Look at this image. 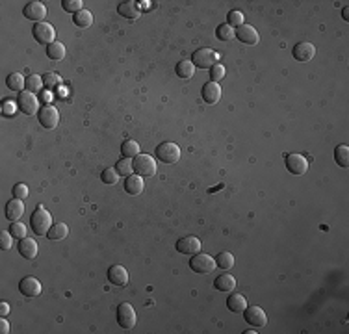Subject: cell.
Returning a JSON list of instances; mask_svg holds the SVG:
<instances>
[{"mask_svg": "<svg viewBox=\"0 0 349 334\" xmlns=\"http://www.w3.org/2000/svg\"><path fill=\"white\" fill-rule=\"evenodd\" d=\"M6 84H8V87H10L12 91H25L26 80L21 73H12L10 76H8Z\"/></svg>", "mask_w": 349, "mask_h": 334, "instance_id": "cell-29", "label": "cell"}, {"mask_svg": "<svg viewBox=\"0 0 349 334\" xmlns=\"http://www.w3.org/2000/svg\"><path fill=\"white\" fill-rule=\"evenodd\" d=\"M10 232H12V236H13V238H17V240L28 238V236H26V232H28L26 225H23V223H19V221H13V223H12V229H10Z\"/></svg>", "mask_w": 349, "mask_h": 334, "instance_id": "cell-40", "label": "cell"}, {"mask_svg": "<svg viewBox=\"0 0 349 334\" xmlns=\"http://www.w3.org/2000/svg\"><path fill=\"white\" fill-rule=\"evenodd\" d=\"M286 169L292 173V175H305L308 171V160L303 156V154H297V152H292L286 156Z\"/></svg>", "mask_w": 349, "mask_h": 334, "instance_id": "cell-11", "label": "cell"}, {"mask_svg": "<svg viewBox=\"0 0 349 334\" xmlns=\"http://www.w3.org/2000/svg\"><path fill=\"white\" fill-rule=\"evenodd\" d=\"M132 165H134V173L140 176H153L156 173V162H154L153 156L149 154H138L134 160H132Z\"/></svg>", "mask_w": 349, "mask_h": 334, "instance_id": "cell-5", "label": "cell"}, {"mask_svg": "<svg viewBox=\"0 0 349 334\" xmlns=\"http://www.w3.org/2000/svg\"><path fill=\"white\" fill-rule=\"evenodd\" d=\"M26 206H25V202H23V199H12L10 202L6 204V217L10 219V221H19V219L23 217V213H25Z\"/></svg>", "mask_w": 349, "mask_h": 334, "instance_id": "cell-18", "label": "cell"}, {"mask_svg": "<svg viewBox=\"0 0 349 334\" xmlns=\"http://www.w3.org/2000/svg\"><path fill=\"white\" fill-rule=\"evenodd\" d=\"M58 84H60V76H58L56 73L43 74V85H45V87H56Z\"/></svg>", "mask_w": 349, "mask_h": 334, "instance_id": "cell-43", "label": "cell"}, {"mask_svg": "<svg viewBox=\"0 0 349 334\" xmlns=\"http://www.w3.org/2000/svg\"><path fill=\"white\" fill-rule=\"evenodd\" d=\"M227 25L232 26V28H240L242 25H245V23H244V13L238 12V10H232V12H228Z\"/></svg>", "mask_w": 349, "mask_h": 334, "instance_id": "cell-36", "label": "cell"}, {"mask_svg": "<svg viewBox=\"0 0 349 334\" xmlns=\"http://www.w3.org/2000/svg\"><path fill=\"white\" fill-rule=\"evenodd\" d=\"M334 160L340 167H347L349 165V147L347 145H338L334 149Z\"/></svg>", "mask_w": 349, "mask_h": 334, "instance_id": "cell-32", "label": "cell"}, {"mask_svg": "<svg viewBox=\"0 0 349 334\" xmlns=\"http://www.w3.org/2000/svg\"><path fill=\"white\" fill-rule=\"evenodd\" d=\"M10 304L6 303V301H2V303H0V316L4 317V316H8V314H10Z\"/></svg>", "mask_w": 349, "mask_h": 334, "instance_id": "cell-46", "label": "cell"}, {"mask_svg": "<svg viewBox=\"0 0 349 334\" xmlns=\"http://www.w3.org/2000/svg\"><path fill=\"white\" fill-rule=\"evenodd\" d=\"M294 58L297 61H310L316 56V47H314L312 43H308V41H301V43H297L294 47Z\"/></svg>", "mask_w": 349, "mask_h": 334, "instance_id": "cell-14", "label": "cell"}, {"mask_svg": "<svg viewBox=\"0 0 349 334\" xmlns=\"http://www.w3.org/2000/svg\"><path fill=\"white\" fill-rule=\"evenodd\" d=\"M41 87H43V76H39V74H30V76L26 78V91L39 93L41 91Z\"/></svg>", "mask_w": 349, "mask_h": 334, "instance_id": "cell-34", "label": "cell"}, {"mask_svg": "<svg viewBox=\"0 0 349 334\" xmlns=\"http://www.w3.org/2000/svg\"><path fill=\"white\" fill-rule=\"evenodd\" d=\"M108 280H110L113 286H127L129 284V271L123 266H111L108 269Z\"/></svg>", "mask_w": 349, "mask_h": 334, "instance_id": "cell-17", "label": "cell"}, {"mask_svg": "<svg viewBox=\"0 0 349 334\" xmlns=\"http://www.w3.org/2000/svg\"><path fill=\"white\" fill-rule=\"evenodd\" d=\"M117 12L119 15L125 19H129V21H136V19H140L141 15V10L138 6V2H121L119 8H117Z\"/></svg>", "mask_w": 349, "mask_h": 334, "instance_id": "cell-20", "label": "cell"}, {"mask_svg": "<svg viewBox=\"0 0 349 334\" xmlns=\"http://www.w3.org/2000/svg\"><path fill=\"white\" fill-rule=\"evenodd\" d=\"M121 152H123V156H125V158H132V160H134L136 156L140 154V145H138V141H134V140L123 141Z\"/></svg>", "mask_w": 349, "mask_h": 334, "instance_id": "cell-30", "label": "cell"}, {"mask_svg": "<svg viewBox=\"0 0 349 334\" xmlns=\"http://www.w3.org/2000/svg\"><path fill=\"white\" fill-rule=\"evenodd\" d=\"M47 56H49V60H52V61H61L65 58V45L60 41H54L52 45L47 47Z\"/></svg>", "mask_w": 349, "mask_h": 334, "instance_id": "cell-26", "label": "cell"}, {"mask_svg": "<svg viewBox=\"0 0 349 334\" xmlns=\"http://www.w3.org/2000/svg\"><path fill=\"white\" fill-rule=\"evenodd\" d=\"M41 93H43V100H45V102H50V98H52V95H50L49 91H41Z\"/></svg>", "mask_w": 349, "mask_h": 334, "instance_id": "cell-48", "label": "cell"}, {"mask_svg": "<svg viewBox=\"0 0 349 334\" xmlns=\"http://www.w3.org/2000/svg\"><path fill=\"white\" fill-rule=\"evenodd\" d=\"M156 156H158L160 162H164V164H177L178 160H180V149L178 145L171 143V141H164V143H160L156 147Z\"/></svg>", "mask_w": 349, "mask_h": 334, "instance_id": "cell-4", "label": "cell"}, {"mask_svg": "<svg viewBox=\"0 0 349 334\" xmlns=\"http://www.w3.org/2000/svg\"><path fill=\"white\" fill-rule=\"evenodd\" d=\"M100 180L104 184H108V186H113V184H117V180H119V175H117L115 169L106 167V169L102 171V175H100Z\"/></svg>", "mask_w": 349, "mask_h": 334, "instance_id": "cell-38", "label": "cell"}, {"mask_svg": "<svg viewBox=\"0 0 349 334\" xmlns=\"http://www.w3.org/2000/svg\"><path fill=\"white\" fill-rule=\"evenodd\" d=\"M23 13H25V17L30 19V21L43 23V19L47 17V8H45V4H41V2H30V4H26Z\"/></svg>", "mask_w": 349, "mask_h": 334, "instance_id": "cell-16", "label": "cell"}, {"mask_svg": "<svg viewBox=\"0 0 349 334\" xmlns=\"http://www.w3.org/2000/svg\"><path fill=\"white\" fill-rule=\"evenodd\" d=\"M214 286L219 292H232L234 288H236V279H234L232 275L223 273L214 280Z\"/></svg>", "mask_w": 349, "mask_h": 334, "instance_id": "cell-24", "label": "cell"}, {"mask_svg": "<svg viewBox=\"0 0 349 334\" xmlns=\"http://www.w3.org/2000/svg\"><path fill=\"white\" fill-rule=\"evenodd\" d=\"M202 98H204V102H208V104L219 102V98H221L219 84H215V82L204 84V87H202Z\"/></svg>", "mask_w": 349, "mask_h": 334, "instance_id": "cell-22", "label": "cell"}, {"mask_svg": "<svg viewBox=\"0 0 349 334\" xmlns=\"http://www.w3.org/2000/svg\"><path fill=\"white\" fill-rule=\"evenodd\" d=\"M34 37H36V41L37 43H41V45H52V43L56 41V30H54V26L49 25V23H36L34 25Z\"/></svg>", "mask_w": 349, "mask_h": 334, "instance_id": "cell-7", "label": "cell"}, {"mask_svg": "<svg viewBox=\"0 0 349 334\" xmlns=\"http://www.w3.org/2000/svg\"><path fill=\"white\" fill-rule=\"evenodd\" d=\"M215 267H217L215 260L210 255H206V253H197V255L191 256V260H190V269L199 275L212 273Z\"/></svg>", "mask_w": 349, "mask_h": 334, "instance_id": "cell-3", "label": "cell"}, {"mask_svg": "<svg viewBox=\"0 0 349 334\" xmlns=\"http://www.w3.org/2000/svg\"><path fill=\"white\" fill-rule=\"evenodd\" d=\"M236 39L238 41H242L244 45H257L258 39H260V36H258V32L255 26L251 25H242L236 30Z\"/></svg>", "mask_w": 349, "mask_h": 334, "instance_id": "cell-15", "label": "cell"}, {"mask_svg": "<svg viewBox=\"0 0 349 334\" xmlns=\"http://www.w3.org/2000/svg\"><path fill=\"white\" fill-rule=\"evenodd\" d=\"M17 104H19V109L26 114V116H34V114H39V98H37L36 93H30V91H21L19 93V98H17Z\"/></svg>", "mask_w": 349, "mask_h": 334, "instance_id": "cell-6", "label": "cell"}, {"mask_svg": "<svg viewBox=\"0 0 349 334\" xmlns=\"http://www.w3.org/2000/svg\"><path fill=\"white\" fill-rule=\"evenodd\" d=\"M201 247H202V243L199 242V238H195V236H184L177 242L178 253L188 255V256H193V255H197V253H201Z\"/></svg>", "mask_w": 349, "mask_h": 334, "instance_id": "cell-12", "label": "cell"}, {"mask_svg": "<svg viewBox=\"0 0 349 334\" xmlns=\"http://www.w3.org/2000/svg\"><path fill=\"white\" fill-rule=\"evenodd\" d=\"M12 232H8V231H2L0 232V249H4V251H10L12 249Z\"/></svg>", "mask_w": 349, "mask_h": 334, "instance_id": "cell-42", "label": "cell"}, {"mask_svg": "<svg viewBox=\"0 0 349 334\" xmlns=\"http://www.w3.org/2000/svg\"><path fill=\"white\" fill-rule=\"evenodd\" d=\"M37 251H39V247H37V242H36V240H32V238H23V240L19 242V253H21V256L28 258V260L36 258Z\"/></svg>", "mask_w": 349, "mask_h": 334, "instance_id": "cell-19", "label": "cell"}, {"mask_svg": "<svg viewBox=\"0 0 349 334\" xmlns=\"http://www.w3.org/2000/svg\"><path fill=\"white\" fill-rule=\"evenodd\" d=\"M177 74L178 78H193V74H195V65L191 63V60H182L180 63H177Z\"/></svg>", "mask_w": 349, "mask_h": 334, "instance_id": "cell-28", "label": "cell"}, {"mask_svg": "<svg viewBox=\"0 0 349 334\" xmlns=\"http://www.w3.org/2000/svg\"><path fill=\"white\" fill-rule=\"evenodd\" d=\"M61 6H63V10L65 12H69V13H78V12H82L84 10V2L82 0H63L61 2Z\"/></svg>", "mask_w": 349, "mask_h": 334, "instance_id": "cell-37", "label": "cell"}, {"mask_svg": "<svg viewBox=\"0 0 349 334\" xmlns=\"http://www.w3.org/2000/svg\"><path fill=\"white\" fill-rule=\"evenodd\" d=\"M244 317L249 325L257 328H262L268 325V316H266V312L260 306H247L244 310Z\"/></svg>", "mask_w": 349, "mask_h": 334, "instance_id": "cell-10", "label": "cell"}, {"mask_svg": "<svg viewBox=\"0 0 349 334\" xmlns=\"http://www.w3.org/2000/svg\"><path fill=\"white\" fill-rule=\"evenodd\" d=\"M0 332L2 334L10 332V323L6 321V317H0Z\"/></svg>", "mask_w": 349, "mask_h": 334, "instance_id": "cell-45", "label": "cell"}, {"mask_svg": "<svg viewBox=\"0 0 349 334\" xmlns=\"http://www.w3.org/2000/svg\"><path fill=\"white\" fill-rule=\"evenodd\" d=\"M73 23L78 28H89V26L93 25V15H91V12L89 10H82V12H78V13H74L73 15Z\"/></svg>", "mask_w": 349, "mask_h": 334, "instance_id": "cell-27", "label": "cell"}, {"mask_svg": "<svg viewBox=\"0 0 349 334\" xmlns=\"http://www.w3.org/2000/svg\"><path fill=\"white\" fill-rule=\"evenodd\" d=\"M115 171H117V175H121V176H130V175H132V173H134L132 158H125V156H123V158L115 164Z\"/></svg>", "mask_w": 349, "mask_h": 334, "instance_id": "cell-31", "label": "cell"}, {"mask_svg": "<svg viewBox=\"0 0 349 334\" xmlns=\"http://www.w3.org/2000/svg\"><path fill=\"white\" fill-rule=\"evenodd\" d=\"M191 63L199 69H212L215 63H219V54L212 49H197L191 56Z\"/></svg>", "mask_w": 349, "mask_h": 334, "instance_id": "cell-2", "label": "cell"}, {"mask_svg": "<svg viewBox=\"0 0 349 334\" xmlns=\"http://www.w3.org/2000/svg\"><path fill=\"white\" fill-rule=\"evenodd\" d=\"M342 17H343V21H349V8H347V6H343V10H342Z\"/></svg>", "mask_w": 349, "mask_h": 334, "instance_id": "cell-47", "label": "cell"}, {"mask_svg": "<svg viewBox=\"0 0 349 334\" xmlns=\"http://www.w3.org/2000/svg\"><path fill=\"white\" fill-rule=\"evenodd\" d=\"M13 197H15V199H26V197H28V188H26V184H15V186H13Z\"/></svg>", "mask_w": 349, "mask_h": 334, "instance_id": "cell-44", "label": "cell"}, {"mask_svg": "<svg viewBox=\"0 0 349 334\" xmlns=\"http://www.w3.org/2000/svg\"><path fill=\"white\" fill-rule=\"evenodd\" d=\"M215 36H217V39H221V41H232L234 37H236V30H234L232 26H228L227 23H225V25L217 26Z\"/></svg>", "mask_w": 349, "mask_h": 334, "instance_id": "cell-33", "label": "cell"}, {"mask_svg": "<svg viewBox=\"0 0 349 334\" xmlns=\"http://www.w3.org/2000/svg\"><path fill=\"white\" fill-rule=\"evenodd\" d=\"M37 117H39L41 127L49 128V130L56 128V127H58V123H60V112H58L54 106H50V104H45L43 108L39 109Z\"/></svg>", "mask_w": 349, "mask_h": 334, "instance_id": "cell-9", "label": "cell"}, {"mask_svg": "<svg viewBox=\"0 0 349 334\" xmlns=\"http://www.w3.org/2000/svg\"><path fill=\"white\" fill-rule=\"evenodd\" d=\"M215 264L219 266V269H223V271H228V269H232V267H234V255H230V253H219V256H217Z\"/></svg>", "mask_w": 349, "mask_h": 334, "instance_id": "cell-35", "label": "cell"}, {"mask_svg": "<svg viewBox=\"0 0 349 334\" xmlns=\"http://www.w3.org/2000/svg\"><path fill=\"white\" fill-rule=\"evenodd\" d=\"M117 323L127 330L136 327V310L130 303H121L117 306Z\"/></svg>", "mask_w": 349, "mask_h": 334, "instance_id": "cell-8", "label": "cell"}, {"mask_svg": "<svg viewBox=\"0 0 349 334\" xmlns=\"http://www.w3.org/2000/svg\"><path fill=\"white\" fill-rule=\"evenodd\" d=\"M19 292L26 297H37L41 295V282L36 277H25L19 282Z\"/></svg>", "mask_w": 349, "mask_h": 334, "instance_id": "cell-13", "label": "cell"}, {"mask_svg": "<svg viewBox=\"0 0 349 334\" xmlns=\"http://www.w3.org/2000/svg\"><path fill=\"white\" fill-rule=\"evenodd\" d=\"M225 74H227V71H225V67L221 65V63H215V65L210 69V78H212V82H215V84L225 78Z\"/></svg>", "mask_w": 349, "mask_h": 334, "instance_id": "cell-41", "label": "cell"}, {"mask_svg": "<svg viewBox=\"0 0 349 334\" xmlns=\"http://www.w3.org/2000/svg\"><path fill=\"white\" fill-rule=\"evenodd\" d=\"M17 109H19V104L15 100H12V98H6L2 102V116L4 117H13L17 114Z\"/></svg>", "mask_w": 349, "mask_h": 334, "instance_id": "cell-39", "label": "cell"}, {"mask_svg": "<svg viewBox=\"0 0 349 334\" xmlns=\"http://www.w3.org/2000/svg\"><path fill=\"white\" fill-rule=\"evenodd\" d=\"M227 306L230 312H234V314H244V310L247 308V299H245L242 293H232V295L227 299Z\"/></svg>", "mask_w": 349, "mask_h": 334, "instance_id": "cell-23", "label": "cell"}, {"mask_svg": "<svg viewBox=\"0 0 349 334\" xmlns=\"http://www.w3.org/2000/svg\"><path fill=\"white\" fill-rule=\"evenodd\" d=\"M50 227H52V215L47 212V208L39 204V206L36 208V212L32 213V217H30L32 232L37 234V236H45V234L50 231Z\"/></svg>", "mask_w": 349, "mask_h": 334, "instance_id": "cell-1", "label": "cell"}, {"mask_svg": "<svg viewBox=\"0 0 349 334\" xmlns=\"http://www.w3.org/2000/svg\"><path fill=\"white\" fill-rule=\"evenodd\" d=\"M49 240L52 242H60V240H65L69 236V227L65 223H56V225L50 227V231L47 232Z\"/></svg>", "mask_w": 349, "mask_h": 334, "instance_id": "cell-25", "label": "cell"}, {"mask_svg": "<svg viewBox=\"0 0 349 334\" xmlns=\"http://www.w3.org/2000/svg\"><path fill=\"white\" fill-rule=\"evenodd\" d=\"M125 189H127V193H130V195H141L143 193V189H145V180H143V176H140V175L127 176Z\"/></svg>", "mask_w": 349, "mask_h": 334, "instance_id": "cell-21", "label": "cell"}]
</instances>
